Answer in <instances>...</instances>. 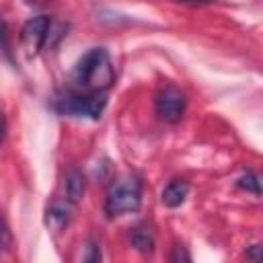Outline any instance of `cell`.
Masks as SVG:
<instances>
[{"instance_id": "1", "label": "cell", "mask_w": 263, "mask_h": 263, "mask_svg": "<svg viewBox=\"0 0 263 263\" xmlns=\"http://www.w3.org/2000/svg\"><path fill=\"white\" fill-rule=\"evenodd\" d=\"M72 82L80 90L105 92L115 82V70L105 47L88 49L72 70Z\"/></svg>"}, {"instance_id": "2", "label": "cell", "mask_w": 263, "mask_h": 263, "mask_svg": "<svg viewBox=\"0 0 263 263\" xmlns=\"http://www.w3.org/2000/svg\"><path fill=\"white\" fill-rule=\"evenodd\" d=\"M107 97L105 92H90V90H64L53 99V109L68 117L80 119H99L105 111Z\"/></svg>"}, {"instance_id": "3", "label": "cell", "mask_w": 263, "mask_h": 263, "mask_svg": "<svg viewBox=\"0 0 263 263\" xmlns=\"http://www.w3.org/2000/svg\"><path fill=\"white\" fill-rule=\"evenodd\" d=\"M142 205V183L136 177L115 181L105 197V214L107 218H119L125 214L138 212Z\"/></svg>"}, {"instance_id": "4", "label": "cell", "mask_w": 263, "mask_h": 263, "mask_svg": "<svg viewBox=\"0 0 263 263\" xmlns=\"http://www.w3.org/2000/svg\"><path fill=\"white\" fill-rule=\"evenodd\" d=\"M154 111L158 115L160 121L164 123H179L187 111V99H185V92L173 84H166L162 86L158 92H156V99H154Z\"/></svg>"}, {"instance_id": "5", "label": "cell", "mask_w": 263, "mask_h": 263, "mask_svg": "<svg viewBox=\"0 0 263 263\" xmlns=\"http://www.w3.org/2000/svg\"><path fill=\"white\" fill-rule=\"evenodd\" d=\"M51 18L47 14H37L29 18L23 29H21V47L27 53V58L37 55L45 45H47V35H49Z\"/></svg>"}, {"instance_id": "6", "label": "cell", "mask_w": 263, "mask_h": 263, "mask_svg": "<svg viewBox=\"0 0 263 263\" xmlns=\"http://www.w3.org/2000/svg\"><path fill=\"white\" fill-rule=\"evenodd\" d=\"M70 218H72V203L68 199L53 201L45 210V226L51 232H55V234L62 232V230H66V226L70 224Z\"/></svg>"}, {"instance_id": "7", "label": "cell", "mask_w": 263, "mask_h": 263, "mask_svg": "<svg viewBox=\"0 0 263 263\" xmlns=\"http://www.w3.org/2000/svg\"><path fill=\"white\" fill-rule=\"evenodd\" d=\"M129 242L132 247L142 253V255H150L154 253V247H156V238H154V232L148 224H136L132 230H129Z\"/></svg>"}, {"instance_id": "8", "label": "cell", "mask_w": 263, "mask_h": 263, "mask_svg": "<svg viewBox=\"0 0 263 263\" xmlns=\"http://www.w3.org/2000/svg\"><path fill=\"white\" fill-rule=\"evenodd\" d=\"M86 191V177L78 168H70L64 181V199H68L72 205H76Z\"/></svg>"}, {"instance_id": "9", "label": "cell", "mask_w": 263, "mask_h": 263, "mask_svg": "<svg viewBox=\"0 0 263 263\" xmlns=\"http://www.w3.org/2000/svg\"><path fill=\"white\" fill-rule=\"evenodd\" d=\"M187 195H189V183L185 179H175L162 189L160 199L166 208H179L185 203Z\"/></svg>"}, {"instance_id": "10", "label": "cell", "mask_w": 263, "mask_h": 263, "mask_svg": "<svg viewBox=\"0 0 263 263\" xmlns=\"http://www.w3.org/2000/svg\"><path fill=\"white\" fill-rule=\"evenodd\" d=\"M236 187L242 189V191H247V193H253L255 197L261 195V189H259V177H257L255 173H251V171H247L245 175H240V177L236 179Z\"/></svg>"}, {"instance_id": "11", "label": "cell", "mask_w": 263, "mask_h": 263, "mask_svg": "<svg viewBox=\"0 0 263 263\" xmlns=\"http://www.w3.org/2000/svg\"><path fill=\"white\" fill-rule=\"evenodd\" d=\"M12 247V234L10 228L6 226V222L0 218V251H10Z\"/></svg>"}, {"instance_id": "12", "label": "cell", "mask_w": 263, "mask_h": 263, "mask_svg": "<svg viewBox=\"0 0 263 263\" xmlns=\"http://www.w3.org/2000/svg\"><path fill=\"white\" fill-rule=\"evenodd\" d=\"M86 249H88V253L82 255V261H99V259H101V249H99L95 242H90Z\"/></svg>"}, {"instance_id": "13", "label": "cell", "mask_w": 263, "mask_h": 263, "mask_svg": "<svg viewBox=\"0 0 263 263\" xmlns=\"http://www.w3.org/2000/svg\"><path fill=\"white\" fill-rule=\"evenodd\" d=\"M0 47L8 51V33H6V23L0 18Z\"/></svg>"}, {"instance_id": "14", "label": "cell", "mask_w": 263, "mask_h": 263, "mask_svg": "<svg viewBox=\"0 0 263 263\" xmlns=\"http://www.w3.org/2000/svg\"><path fill=\"white\" fill-rule=\"evenodd\" d=\"M171 259H173V261H189L191 257L185 253V249H183V247H175V255H173Z\"/></svg>"}, {"instance_id": "15", "label": "cell", "mask_w": 263, "mask_h": 263, "mask_svg": "<svg viewBox=\"0 0 263 263\" xmlns=\"http://www.w3.org/2000/svg\"><path fill=\"white\" fill-rule=\"evenodd\" d=\"M259 253H261V247L259 245H253L249 251H245V257L251 259V261H257L259 259Z\"/></svg>"}, {"instance_id": "16", "label": "cell", "mask_w": 263, "mask_h": 263, "mask_svg": "<svg viewBox=\"0 0 263 263\" xmlns=\"http://www.w3.org/2000/svg\"><path fill=\"white\" fill-rule=\"evenodd\" d=\"M181 4H189V6H201V4H210L212 0H177Z\"/></svg>"}, {"instance_id": "17", "label": "cell", "mask_w": 263, "mask_h": 263, "mask_svg": "<svg viewBox=\"0 0 263 263\" xmlns=\"http://www.w3.org/2000/svg\"><path fill=\"white\" fill-rule=\"evenodd\" d=\"M4 134H6V123H4V117L0 115V146L4 142Z\"/></svg>"}, {"instance_id": "18", "label": "cell", "mask_w": 263, "mask_h": 263, "mask_svg": "<svg viewBox=\"0 0 263 263\" xmlns=\"http://www.w3.org/2000/svg\"><path fill=\"white\" fill-rule=\"evenodd\" d=\"M29 4H35V6H39V4H45V2H51V0H27Z\"/></svg>"}]
</instances>
